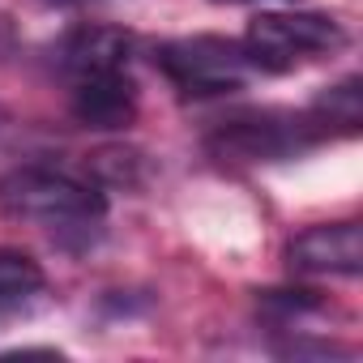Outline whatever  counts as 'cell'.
I'll return each instance as SVG.
<instances>
[{"label": "cell", "instance_id": "1", "mask_svg": "<svg viewBox=\"0 0 363 363\" xmlns=\"http://www.w3.org/2000/svg\"><path fill=\"white\" fill-rule=\"evenodd\" d=\"M0 214L35 223L73 248V235L77 244H90L99 235L107 201L99 189L82 184L77 175L30 162V167H13L9 175H0Z\"/></svg>", "mask_w": 363, "mask_h": 363}, {"label": "cell", "instance_id": "2", "mask_svg": "<svg viewBox=\"0 0 363 363\" xmlns=\"http://www.w3.org/2000/svg\"><path fill=\"white\" fill-rule=\"evenodd\" d=\"M333 128L316 111H244L235 120H223V128L210 137V150L218 158H240V162H274L291 158L316 141H325Z\"/></svg>", "mask_w": 363, "mask_h": 363}, {"label": "cell", "instance_id": "3", "mask_svg": "<svg viewBox=\"0 0 363 363\" xmlns=\"http://www.w3.org/2000/svg\"><path fill=\"white\" fill-rule=\"evenodd\" d=\"M154 65L171 77L175 90H184L193 99H210V94H231L248 82V73L257 69L248 48L235 39H218V35H193V39H175L162 43L154 52Z\"/></svg>", "mask_w": 363, "mask_h": 363}, {"label": "cell", "instance_id": "4", "mask_svg": "<svg viewBox=\"0 0 363 363\" xmlns=\"http://www.w3.org/2000/svg\"><path fill=\"white\" fill-rule=\"evenodd\" d=\"M244 48L257 69L282 73L308 56L342 52L346 30H342V22H333L325 13H261V18H252Z\"/></svg>", "mask_w": 363, "mask_h": 363}, {"label": "cell", "instance_id": "5", "mask_svg": "<svg viewBox=\"0 0 363 363\" xmlns=\"http://www.w3.org/2000/svg\"><path fill=\"white\" fill-rule=\"evenodd\" d=\"M291 274L308 278H354L363 269V231L359 223H320L299 231L286 244Z\"/></svg>", "mask_w": 363, "mask_h": 363}, {"label": "cell", "instance_id": "6", "mask_svg": "<svg viewBox=\"0 0 363 363\" xmlns=\"http://www.w3.org/2000/svg\"><path fill=\"white\" fill-rule=\"evenodd\" d=\"M128 52H133L128 30H120V26H77L56 48V65L69 82H86V77H103V73H124Z\"/></svg>", "mask_w": 363, "mask_h": 363}, {"label": "cell", "instance_id": "7", "mask_svg": "<svg viewBox=\"0 0 363 363\" xmlns=\"http://www.w3.org/2000/svg\"><path fill=\"white\" fill-rule=\"evenodd\" d=\"M73 116L86 128H128L137 116V90L124 73L73 82Z\"/></svg>", "mask_w": 363, "mask_h": 363}, {"label": "cell", "instance_id": "8", "mask_svg": "<svg viewBox=\"0 0 363 363\" xmlns=\"http://www.w3.org/2000/svg\"><path fill=\"white\" fill-rule=\"evenodd\" d=\"M48 278L43 265L18 248H0V312H13L22 303H30L35 295H43Z\"/></svg>", "mask_w": 363, "mask_h": 363}, {"label": "cell", "instance_id": "9", "mask_svg": "<svg viewBox=\"0 0 363 363\" xmlns=\"http://www.w3.org/2000/svg\"><path fill=\"white\" fill-rule=\"evenodd\" d=\"M218 5H248V0H218Z\"/></svg>", "mask_w": 363, "mask_h": 363}]
</instances>
